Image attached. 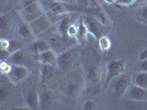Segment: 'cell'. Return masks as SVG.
<instances>
[{"mask_svg":"<svg viewBox=\"0 0 147 110\" xmlns=\"http://www.w3.org/2000/svg\"><path fill=\"white\" fill-rule=\"evenodd\" d=\"M94 54L85 55L84 62H81L82 65V73L85 77V83L88 86H99L102 79V71H101V65L98 61L93 58Z\"/></svg>","mask_w":147,"mask_h":110,"instance_id":"1","label":"cell"},{"mask_svg":"<svg viewBox=\"0 0 147 110\" xmlns=\"http://www.w3.org/2000/svg\"><path fill=\"white\" fill-rule=\"evenodd\" d=\"M77 45H73L68 49L64 50L63 52L57 54V63H56V67L59 71L67 73L71 68L75 66L76 62L78 60V52H77Z\"/></svg>","mask_w":147,"mask_h":110,"instance_id":"2","label":"cell"},{"mask_svg":"<svg viewBox=\"0 0 147 110\" xmlns=\"http://www.w3.org/2000/svg\"><path fill=\"white\" fill-rule=\"evenodd\" d=\"M81 18L84 20L85 24H86L87 29L89 31V34L92 35L97 41L99 37L102 35H105L107 33H109L111 26L103 24L97 17H94L93 14L90 13H81Z\"/></svg>","mask_w":147,"mask_h":110,"instance_id":"3","label":"cell"},{"mask_svg":"<svg viewBox=\"0 0 147 110\" xmlns=\"http://www.w3.org/2000/svg\"><path fill=\"white\" fill-rule=\"evenodd\" d=\"M19 19L20 16L17 10L0 13V34H2V37H12Z\"/></svg>","mask_w":147,"mask_h":110,"instance_id":"4","label":"cell"},{"mask_svg":"<svg viewBox=\"0 0 147 110\" xmlns=\"http://www.w3.org/2000/svg\"><path fill=\"white\" fill-rule=\"evenodd\" d=\"M16 96V86L8 79L7 75L0 73V107L12 105Z\"/></svg>","mask_w":147,"mask_h":110,"instance_id":"5","label":"cell"},{"mask_svg":"<svg viewBox=\"0 0 147 110\" xmlns=\"http://www.w3.org/2000/svg\"><path fill=\"white\" fill-rule=\"evenodd\" d=\"M126 72V61L125 58L112 60L109 61L105 65V74H104V84L103 87L107 88L111 84V81L121 74Z\"/></svg>","mask_w":147,"mask_h":110,"instance_id":"6","label":"cell"},{"mask_svg":"<svg viewBox=\"0 0 147 110\" xmlns=\"http://www.w3.org/2000/svg\"><path fill=\"white\" fill-rule=\"evenodd\" d=\"M132 73L129 72H124L121 74L120 76L115 77L113 81V86H112V92L115 98H123L126 92L129 90V86L132 85ZM111 81V83H112Z\"/></svg>","mask_w":147,"mask_h":110,"instance_id":"7","label":"cell"},{"mask_svg":"<svg viewBox=\"0 0 147 110\" xmlns=\"http://www.w3.org/2000/svg\"><path fill=\"white\" fill-rule=\"evenodd\" d=\"M17 11H18L20 18L23 19L28 23H30L31 21L35 20V19L38 18L41 14L44 13V10H43V8H42V6H41L40 0L34 1V2H32V3L28 5V6L22 7V8L18 9Z\"/></svg>","mask_w":147,"mask_h":110,"instance_id":"8","label":"cell"},{"mask_svg":"<svg viewBox=\"0 0 147 110\" xmlns=\"http://www.w3.org/2000/svg\"><path fill=\"white\" fill-rule=\"evenodd\" d=\"M31 76V71L28 66L23 65H12L11 71L7 75L8 79L10 80L14 86L20 85Z\"/></svg>","mask_w":147,"mask_h":110,"instance_id":"9","label":"cell"},{"mask_svg":"<svg viewBox=\"0 0 147 110\" xmlns=\"http://www.w3.org/2000/svg\"><path fill=\"white\" fill-rule=\"evenodd\" d=\"M29 25H30L31 30L33 32V34L35 35V37H38L49 30V28L53 25V23H52V21H51L49 16L44 12L38 18H36L33 21H31Z\"/></svg>","mask_w":147,"mask_h":110,"instance_id":"10","label":"cell"},{"mask_svg":"<svg viewBox=\"0 0 147 110\" xmlns=\"http://www.w3.org/2000/svg\"><path fill=\"white\" fill-rule=\"evenodd\" d=\"M14 37L22 40L23 42L26 44V43H31L33 40H35L36 37L33 34V32L31 30L29 23L24 21L23 19H19L18 23L16 25V29H14Z\"/></svg>","mask_w":147,"mask_h":110,"instance_id":"11","label":"cell"},{"mask_svg":"<svg viewBox=\"0 0 147 110\" xmlns=\"http://www.w3.org/2000/svg\"><path fill=\"white\" fill-rule=\"evenodd\" d=\"M56 101L55 92L49 89V88H43L40 90V109H49L52 108Z\"/></svg>","mask_w":147,"mask_h":110,"instance_id":"12","label":"cell"},{"mask_svg":"<svg viewBox=\"0 0 147 110\" xmlns=\"http://www.w3.org/2000/svg\"><path fill=\"white\" fill-rule=\"evenodd\" d=\"M12 65H23V66H28L30 64V52L28 50H25V48L19 50L17 52H14L10 55L9 60Z\"/></svg>","mask_w":147,"mask_h":110,"instance_id":"13","label":"cell"},{"mask_svg":"<svg viewBox=\"0 0 147 110\" xmlns=\"http://www.w3.org/2000/svg\"><path fill=\"white\" fill-rule=\"evenodd\" d=\"M49 50H52V46H51L47 39H38V37H36L35 40H33L28 45V51L34 55L43 53V52L49 51Z\"/></svg>","mask_w":147,"mask_h":110,"instance_id":"14","label":"cell"},{"mask_svg":"<svg viewBox=\"0 0 147 110\" xmlns=\"http://www.w3.org/2000/svg\"><path fill=\"white\" fill-rule=\"evenodd\" d=\"M126 94L131 100L140 101V103H147V89L143 88V87L132 84L129 86Z\"/></svg>","mask_w":147,"mask_h":110,"instance_id":"15","label":"cell"},{"mask_svg":"<svg viewBox=\"0 0 147 110\" xmlns=\"http://www.w3.org/2000/svg\"><path fill=\"white\" fill-rule=\"evenodd\" d=\"M38 67H40V77H41V84L46 85L49 84L51 80L53 79V77L56 74V66L54 65H49V64H42L38 63Z\"/></svg>","mask_w":147,"mask_h":110,"instance_id":"16","label":"cell"},{"mask_svg":"<svg viewBox=\"0 0 147 110\" xmlns=\"http://www.w3.org/2000/svg\"><path fill=\"white\" fill-rule=\"evenodd\" d=\"M24 107L31 110L40 109V92L32 89L24 95Z\"/></svg>","mask_w":147,"mask_h":110,"instance_id":"17","label":"cell"},{"mask_svg":"<svg viewBox=\"0 0 147 110\" xmlns=\"http://www.w3.org/2000/svg\"><path fill=\"white\" fill-rule=\"evenodd\" d=\"M37 63H42V64H49V65H54L56 66L57 63V53L54 50H49L45 51L43 53L35 55Z\"/></svg>","mask_w":147,"mask_h":110,"instance_id":"18","label":"cell"},{"mask_svg":"<svg viewBox=\"0 0 147 110\" xmlns=\"http://www.w3.org/2000/svg\"><path fill=\"white\" fill-rule=\"evenodd\" d=\"M88 35H89V31L87 29L86 24L81 18V13H80L79 19H78V32H77L76 41L79 45H85L88 41Z\"/></svg>","mask_w":147,"mask_h":110,"instance_id":"19","label":"cell"},{"mask_svg":"<svg viewBox=\"0 0 147 110\" xmlns=\"http://www.w3.org/2000/svg\"><path fill=\"white\" fill-rule=\"evenodd\" d=\"M64 90H65V94L67 96L71 98H76L82 92V86H81V83L78 80H70L65 85Z\"/></svg>","mask_w":147,"mask_h":110,"instance_id":"20","label":"cell"},{"mask_svg":"<svg viewBox=\"0 0 147 110\" xmlns=\"http://www.w3.org/2000/svg\"><path fill=\"white\" fill-rule=\"evenodd\" d=\"M132 84L147 89V72L140 71L132 75Z\"/></svg>","mask_w":147,"mask_h":110,"instance_id":"21","label":"cell"},{"mask_svg":"<svg viewBox=\"0 0 147 110\" xmlns=\"http://www.w3.org/2000/svg\"><path fill=\"white\" fill-rule=\"evenodd\" d=\"M25 48V43L22 41V40H20L18 37H10L9 39V46H8V51L12 54L14 52H17L19 50L23 49Z\"/></svg>","mask_w":147,"mask_h":110,"instance_id":"22","label":"cell"},{"mask_svg":"<svg viewBox=\"0 0 147 110\" xmlns=\"http://www.w3.org/2000/svg\"><path fill=\"white\" fill-rule=\"evenodd\" d=\"M135 20L142 24L147 25V5L140 7L135 11Z\"/></svg>","mask_w":147,"mask_h":110,"instance_id":"23","label":"cell"},{"mask_svg":"<svg viewBox=\"0 0 147 110\" xmlns=\"http://www.w3.org/2000/svg\"><path fill=\"white\" fill-rule=\"evenodd\" d=\"M98 44H99V49L101 52H103V53H107V52H109L111 49V45H112V43H111V39L107 34L105 35H102L101 37H99L98 39Z\"/></svg>","mask_w":147,"mask_h":110,"instance_id":"24","label":"cell"},{"mask_svg":"<svg viewBox=\"0 0 147 110\" xmlns=\"http://www.w3.org/2000/svg\"><path fill=\"white\" fill-rule=\"evenodd\" d=\"M77 32H78V20L68 26L67 31H66V35H67V37H70V39H75V40H76Z\"/></svg>","mask_w":147,"mask_h":110,"instance_id":"25","label":"cell"},{"mask_svg":"<svg viewBox=\"0 0 147 110\" xmlns=\"http://www.w3.org/2000/svg\"><path fill=\"white\" fill-rule=\"evenodd\" d=\"M12 64L9 61H0V73L8 75L9 72L11 71Z\"/></svg>","mask_w":147,"mask_h":110,"instance_id":"26","label":"cell"},{"mask_svg":"<svg viewBox=\"0 0 147 110\" xmlns=\"http://www.w3.org/2000/svg\"><path fill=\"white\" fill-rule=\"evenodd\" d=\"M137 2V0H117L114 5L117 7H124V8H131Z\"/></svg>","mask_w":147,"mask_h":110,"instance_id":"27","label":"cell"},{"mask_svg":"<svg viewBox=\"0 0 147 110\" xmlns=\"http://www.w3.org/2000/svg\"><path fill=\"white\" fill-rule=\"evenodd\" d=\"M84 110H96L97 109V104H96V101L94 100H91V99H88L86 100L84 105H82V107H81Z\"/></svg>","mask_w":147,"mask_h":110,"instance_id":"28","label":"cell"},{"mask_svg":"<svg viewBox=\"0 0 147 110\" xmlns=\"http://www.w3.org/2000/svg\"><path fill=\"white\" fill-rule=\"evenodd\" d=\"M20 0H9L6 7V11H11V10H17L19 7ZM5 11V12H6Z\"/></svg>","mask_w":147,"mask_h":110,"instance_id":"29","label":"cell"},{"mask_svg":"<svg viewBox=\"0 0 147 110\" xmlns=\"http://www.w3.org/2000/svg\"><path fill=\"white\" fill-rule=\"evenodd\" d=\"M10 55H11V53L8 50L0 48V61H8Z\"/></svg>","mask_w":147,"mask_h":110,"instance_id":"30","label":"cell"},{"mask_svg":"<svg viewBox=\"0 0 147 110\" xmlns=\"http://www.w3.org/2000/svg\"><path fill=\"white\" fill-rule=\"evenodd\" d=\"M90 1L91 0H76V5L78 7H80L82 9V11H84L86 8L90 7Z\"/></svg>","mask_w":147,"mask_h":110,"instance_id":"31","label":"cell"},{"mask_svg":"<svg viewBox=\"0 0 147 110\" xmlns=\"http://www.w3.org/2000/svg\"><path fill=\"white\" fill-rule=\"evenodd\" d=\"M34 1H37V0H20V2H19L18 9H20V8H22V7L28 6V5H30V3H32V2H34ZM18 9H17V10H18Z\"/></svg>","mask_w":147,"mask_h":110,"instance_id":"32","label":"cell"},{"mask_svg":"<svg viewBox=\"0 0 147 110\" xmlns=\"http://www.w3.org/2000/svg\"><path fill=\"white\" fill-rule=\"evenodd\" d=\"M9 0H0V13L5 12L6 11V7Z\"/></svg>","mask_w":147,"mask_h":110,"instance_id":"33","label":"cell"},{"mask_svg":"<svg viewBox=\"0 0 147 110\" xmlns=\"http://www.w3.org/2000/svg\"><path fill=\"white\" fill-rule=\"evenodd\" d=\"M141 65H140V71H143V72H147V58L141 61Z\"/></svg>","mask_w":147,"mask_h":110,"instance_id":"34","label":"cell"},{"mask_svg":"<svg viewBox=\"0 0 147 110\" xmlns=\"http://www.w3.org/2000/svg\"><path fill=\"white\" fill-rule=\"evenodd\" d=\"M102 2H104V0H91V1H90V7L101 6Z\"/></svg>","mask_w":147,"mask_h":110,"instance_id":"35","label":"cell"},{"mask_svg":"<svg viewBox=\"0 0 147 110\" xmlns=\"http://www.w3.org/2000/svg\"><path fill=\"white\" fill-rule=\"evenodd\" d=\"M145 58H147V49L143 50L141 52V54H140V61H143Z\"/></svg>","mask_w":147,"mask_h":110,"instance_id":"36","label":"cell"},{"mask_svg":"<svg viewBox=\"0 0 147 110\" xmlns=\"http://www.w3.org/2000/svg\"><path fill=\"white\" fill-rule=\"evenodd\" d=\"M115 1H117V0H104V2L108 3V5H114Z\"/></svg>","mask_w":147,"mask_h":110,"instance_id":"37","label":"cell"},{"mask_svg":"<svg viewBox=\"0 0 147 110\" xmlns=\"http://www.w3.org/2000/svg\"><path fill=\"white\" fill-rule=\"evenodd\" d=\"M59 1H64V2H67V3H75L76 5V0H59Z\"/></svg>","mask_w":147,"mask_h":110,"instance_id":"38","label":"cell"},{"mask_svg":"<svg viewBox=\"0 0 147 110\" xmlns=\"http://www.w3.org/2000/svg\"><path fill=\"white\" fill-rule=\"evenodd\" d=\"M145 106H146V108H147V103H145Z\"/></svg>","mask_w":147,"mask_h":110,"instance_id":"39","label":"cell"}]
</instances>
